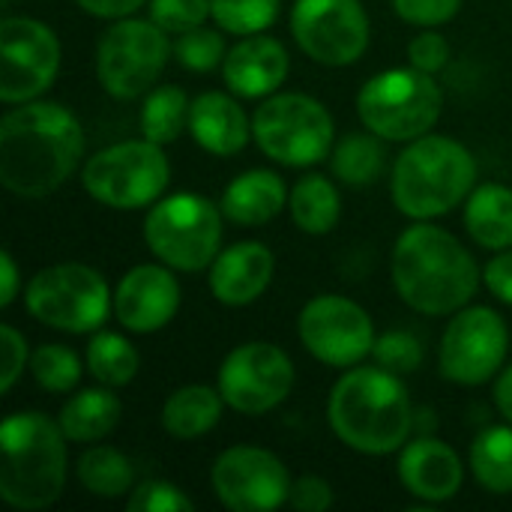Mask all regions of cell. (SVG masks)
Instances as JSON below:
<instances>
[{
	"mask_svg": "<svg viewBox=\"0 0 512 512\" xmlns=\"http://www.w3.org/2000/svg\"><path fill=\"white\" fill-rule=\"evenodd\" d=\"M465 228L477 246L504 252L512 249V189L501 183H483L468 195Z\"/></svg>",
	"mask_w": 512,
	"mask_h": 512,
	"instance_id": "25",
	"label": "cell"
},
{
	"mask_svg": "<svg viewBox=\"0 0 512 512\" xmlns=\"http://www.w3.org/2000/svg\"><path fill=\"white\" fill-rule=\"evenodd\" d=\"M474 153L447 135H420L408 141L393 165V204L417 222L456 210L477 189Z\"/></svg>",
	"mask_w": 512,
	"mask_h": 512,
	"instance_id": "5",
	"label": "cell"
},
{
	"mask_svg": "<svg viewBox=\"0 0 512 512\" xmlns=\"http://www.w3.org/2000/svg\"><path fill=\"white\" fill-rule=\"evenodd\" d=\"M288 69H291L288 51L282 48L279 39L264 36V33L243 36L225 54V63H222L225 84L240 99L273 96L285 84Z\"/></svg>",
	"mask_w": 512,
	"mask_h": 512,
	"instance_id": "20",
	"label": "cell"
},
{
	"mask_svg": "<svg viewBox=\"0 0 512 512\" xmlns=\"http://www.w3.org/2000/svg\"><path fill=\"white\" fill-rule=\"evenodd\" d=\"M288 204V189L285 180L276 171L267 168H252L240 174L237 180L228 183L222 192V213L228 222L243 225V228H258L276 219Z\"/></svg>",
	"mask_w": 512,
	"mask_h": 512,
	"instance_id": "23",
	"label": "cell"
},
{
	"mask_svg": "<svg viewBox=\"0 0 512 512\" xmlns=\"http://www.w3.org/2000/svg\"><path fill=\"white\" fill-rule=\"evenodd\" d=\"M507 351L510 333L504 318L489 306H465L444 330L438 366L447 381L480 387L501 372Z\"/></svg>",
	"mask_w": 512,
	"mask_h": 512,
	"instance_id": "12",
	"label": "cell"
},
{
	"mask_svg": "<svg viewBox=\"0 0 512 512\" xmlns=\"http://www.w3.org/2000/svg\"><path fill=\"white\" fill-rule=\"evenodd\" d=\"M483 282H486V288H489L501 303L512 306V249L498 252V255L486 264Z\"/></svg>",
	"mask_w": 512,
	"mask_h": 512,
	"instance_id": "43",
	"label": "cell"
},
{
	"mask_svg": "<svg viewBox=\"0 0 512 512\" xmlns=\"http://www.w3.org/2000/svg\"><path fill=\"white\" fill-rule=\"evenodd\" d=\"M333 117L306 93L267 96L252 117L255 144L279 165L306 168L333 153Z\"/></svg>",
	"mask_w": 512,
	"mask_h": 512,
	"instance_id": "9",
	"label": "cell"
},
{
	"mask_svg": "<svg viewBox=\"0 0 512 512\" xmlns=\"http://www.w3.org/2000/svg\"><path fill=\"white\" fill-rule=\"evenodd\" d=\"M393 9L402 21L417 27H438L459 15L462 0H393Z\"/></svg>",
	"mask_w": 512,
	"mask_h": 512,
	"instance_id": "39",
	"label": "cell"
},
{
	"mask_svg": "<svg viewBox=\"0 0 512 512\" xmlns=\"http://www.w3.org/2000/svg\"><path fill=\"white\" fill-rule=\"evenodd\" d=\"M288 504L300 512H324L333 507V489L324 477H300L291 483V495H288Z\"/></svg>",
	"mask_w": 512,
	"mask_h": 512,
	"instance_id": "42",
	"label": "cell"
},
{
	"mask_svg": "<svg viewBox=\"0 0 512 512\" xmlns=\"http://www.w3.org/2000/svg\"><path fill=\"white\" fill-rule=\"evenodd\" d=\"M189 111H192V102L180 87L162 84V87L150 90L144 99V108H141L144 138L153 144H162V147L177 141L183 135V129H189Z\"/></svg>",
	"mask_w": 512,
	"mask_h": 512,
	"instance_id": "30",
	"label": "cell"
},
{
	"mask_svg": "<svg viewBox=\"0 0 512 512\" xmlns=\"http://www.w3.org/2000/svg\"><path fill=\"white\" fill-rule=\"evenodd\" d=\"M123 417L120 399L111 393V387H90L75 393L63 408H60V429L72 444H96L108 438Z\"/></svg>",
	"mask_w": 512,
	"mask_h": 512,
	"instance_id": "24",
	"label": "cell"
},
{
	"mask_svg": "<svg viewBox=\"0 0 512 512\" xmlns=\"http://www.w3.org/2000/svg\"><path fill=\"white\" fill-rule=\"evenodd\" d=\"M225 39L222 33L210 30V27H192L186 33H180L177 45H174V57L183 69L189 72H213L216 66L225 63Z\"/></svg>",
	"mask_w": 512,
	"mask_h": 512,
	"instance_id": "35",
	"label": "cell"
},
{
	"mask_svg": "<svg viewBox=\"0 0 512 512\" xmlns=\"http://www.w3.org/2000/svg\"><path fill=\"white\" fill-rule=\"evenodd\" d=\"M84 153L78 117L57 102H24L0 120V183L18 198L57 192Z\"/></svg>",
	"mask_w": 512,
	"mask_h": 512,
	"instance_id": "1",
	"label": "cell"
},
{
	"mask_svg": "<svg viewBox=\"0 0 512 512\" xmlns=\"http://www.w3.org/2000/svg\"><path fill=\"white\" fill-rule=\"evenodd\" d=\"M327 423L345 447L363 456H387L408 444L414 408L399 375L381 366H360L333 384Z\"/></svg>",
	"mask_w": 512,
	"mask_h": 512,
	"instance_id": "3",
	"label": "cell"
},
{
	"mask_svg": "<svg viewBox=\"0 0 512 512\" xmlns=\"http://www.w3.org/2000/svg\"><path fill=\"white\" fill-rule=\"evenodd\" d=\"M60 72V42L36 18L9 15L0 21V99L21 105L39 99Z\"/></svg>",
	"mask_w": 512,
	"mask_h": 512,
	"instance_id": "13",
	"label": "cell"
},
{
	"mask_svg": "<svg viewBox=\"0 0 512 512\" xmlns=\"http://www.w3.org/2000/svg\"><path fill=\"white\" fill-rule=\"evenodd\" d=\"M282 0H210V18L219 30L234 36H252L273 27Z\"/></svg>",
	"mask_w": 512,
	"mask_h": 512,
	"instance_id": "33",
	"label": "cell"
},
{
	"mask_svg": "<svg viewBox=\"0 0 512 512\" xmlns=\"http://www.w3.org/2000/svg\"><path fill=\"white\" fill-rule=\"evenodd\" d=\"M291 33L315 63L351 66L369 48V15L360 0H297Z\"/></svg>",
	"mask_w": 512,
	"mask_h": 512,
	"instance_id": "15",
	"label": "cell"
},
{
	"mask_svg": "<svg viewBox=\"0 0 512 512\" xmlns=\"http://www.w3.org/2000/svg\"><path fill=\"white\" fill-rule=\"evenodd\" d=\"M30 375L48 393H69L81 381V360L66 345H42L30 357Z\"/></svg>",
	"mask_w": 512,
	"mask_h": 512,
	"instance_id": "34",
	"label": "cell"
},
{
	"mask_svg": "<svg viewBox=\"0 0 512 512\" xmlns=\"http://www.w3.org/2000/svg\"><path fill=\"white\" fill-rule=\"evenodd\" d=\"M474 480L492 495H512V426H492L471 444Z\"/></svg>",
	"mask_w": 512,
	"mask_h": 512,
	"instance_id": "28",
	"label": "cell"
},
{
	"mask_svg": "<svg viewBox=\"0 0 512 512\" xmlns=\"http://www.w3.org/2000/svg\"><path fill=\"white\" fill-rule=\"evenodd\" d=\"M222 207L207 195L177 192L159 198L144 219V240L150 252L180 273H201L219 255L222 243Z\"/></svg>",
	"mask_w": 512,
	"mask_h": 512,
	"instance_id": "6",
	"label": "cell"
},
{
	"mask_svg": "<svg viewBox=\"0 0 512 512\" xmlns=\"http://www.w3.org/2000/svg\"><path fill=\"white\" fill-rule=\"evenodd\" d=\"M408 60H411L414 69L435 75V72H441V69L447 66V60H450V42H447L441 33H432V30L417 33V36L411 39V45H408Z\"/></svg>",
	"mask_w": 512,
	"mask_h": 512,
	"instance_id": "41",
	"label": "cell"
},
{
	"mask_svg": "<svg viewBox=\"0 0 512 512\" xmlns=\"http://www.w3.org/2000/svg\"><path fill=\"white\" fill-rule=\"evenodd\" d=\"M24 363H27V342H24V336L12 324H3L0 327V393L3 396L21 378Z\"/></svg>",
	"mask_w": 512,
	"mask_h": 512,
	"instance_id": "40",
	"label": "cell"
},
{
	"mask_svg": "<svg viewBox=\"0 0 512 512\" xmlns=\"http://www.w3.org/2000/svg\"><path fill=\"white\" fill-rule=\"evenodd\" d=\"M171 267L138 264L114 288V315L132 333H156L180 309V285Z\"/></svg>",
	"mask_w": 512,
	"mask_h": 512,
	"instance_id": "18",
	"label": "cell"
},
{
	"mask_svg": "<svg viewBox=\"0 0 512 512\" xmlns=\"http://www.w3.org/2000/svg\"><path fill=\"white\" fill-rule=\"evenodd\" d=\"M444 108V93L429 72L414 66L372 75L357 93V114L384 141H414L429 135Z\"/></svg>",
	"mask_w": 512,
	"mask_h": 512,
	"instance_id": "7",
	"label": "cell"
},
{
	"mask_svg": "<svg viewBox=\"0 0 512 512\" xmlns=\"http://www.w3.org/2000/svg\"><path fill=\"white\" fill-rule=\"evenodd\" d=\"M141 369V357L120 333H96L87 342V372L105 387H126Z\"/></svg>",
	"mask_w": 512,
	"mask_h": 512,
	"instance_id": "31",
	"label": "cell"
},
{
	"mask_svg": "<svg viewBox=\"0 0 512 512\" xmlns=\"http://www.w3.org/2000/svg\"><path fill=\"white\" fill-rule=\"evenodd\" d=\"M297 333L303 348L333 369L360 366L375 348V324L369 312L336 294H321L309 300L297 318Z\"/></svg>",
	"mask_w": 512,
	"mask_h": 512,
	"instance_id": "14",
	"label": "cell"
},
{
	"mask_svg": "<svg viewBox=\"0 0 512 512\" xmlns=\"http://www.w3.org/2000/svg\"><path fill=\"white\" fill-rule=\"evenodd\" d=\"M294 387V363L270 342H246L219 366V393L237 414H267L279 408Z\"/></svg>",
	"mask_w": 512,
	"mask_h": 512,
	"instance_id": "16",
	"label": "cell"
},
{
	"mask_svg": "<svg viewBox=\"0 0 512 512\" xmlns=\"http://www.w3.org/2000/svg\"><path fill=\"white\" fill-rule=\"evenodd\" d=\"M87 15H96V18H129L132 12H138L147 0H75Z\"/></svg>",
	"mask_w": 512,
	"mask_h": 512,
	"instance_id": "44",
	"label": "cell"
},
{
	"mask_svg": "<svg viewBox=\"0 0 512 512\" xmlns=\"http://www.w3.org/2000/svg\"><path fill=\"white\" fill-rule=\"evenodd\" d=\"M495 408L501 411V417L512 426V366H507L495 384Z\"/></svg>",
	"mask_w": 512,
	"mask_h": 512,
	"instance_id": "46",
	"label": "cell"
},
{
	"mask_svg": "<svg viewBox=\"0 0 512 512\" xmlns=\"http://www.w3.org/2000/svg\"><path fill=\"white\" fill-rule=\"evenodd\" d=\"M189 132L213 156H234L252 138V123L243 105L228 93H201L192 99L189 111Z\"/></svg>",
	"mask_w": 512,
	"mask_h": 512,
	"instance_id": "22",
	"label": "cell"
},
{
	"mask_svg": "<svg viewBox=\"0 0 512 512\" xmlns=\"http://www.w3.org/2000/svg\"><path fill=\"white\" fill-rule=\"evenodd\" d=\"M66 441L39 411L9 414L0 426V498L24 512L51 507L66 486Z\"/></svg>",
	"mask_w": 512,
	"mask_h": 512,
	"instance_id": "4",
	"label": "cell"
},
{
	"mask_svg": "<svg viewBox=\"0 0 512 512\" xmlns=\"http://www.w3.org/2000/svg\"><path fill=\"white\" fill-rule=\"evenodd\" d=\"M168 54V33L156 21L117 18L96 45V75L114 99H138L159 81Z\"/></svg>",
	"mask_w": 512,
	"mask_h": 512,
	"instance_id": "11",
	"label": "cell"
},
{
	"mask_svg": "<svg viewBox=\"0 0 512 512\" xmlns=\"http://www.w3.org/2000/svg\"><path fill=\"white\" fill-rule=\"evenodd\" d=\"M222 393L207 384H186L174 390L162 408V426L177 441H195L222 420Z\"/></svg>",
	"mask_w": 512,
	"mask_h": 512,
	"instance_id": "26",
	"label": "cell"
},
{
	"mask_svg": "<svg viewBox=\"0 0 512 512\" xmlns=\"http://www.w3.org/2000/svg\"><path fill=\"white\" fill-rule=\"evenodd\" d=\"M399 480L408 495L426 504H444L459 495L465 465L459 453L438 438H417L399 450Z\"/></svg>",
	"mask_w": 512,
	"mask_h": 512,
	"instance_id": "19",
	"label": "cell"
},
{
	"mask_svg": "<svg viewBox=\"0 0 512 512\" xmlns=\"http://www.w3.org/2000/svg\"><path fill=\"white\" fill-rule=\"evenodd\" d=\"M276 258L264 243L246 240L222 249L207 270V285L222 306H249L273 282Z\"/></svg>",
	"mask_w": 512,
	"mask_h": 512,
	"instance_id": "21",
	"label": "cell"
},
{
	"mask_svg": "<svg viewBox=\"0 0 512 512\" xmlns=\"http://www.w3.org/2000/svg\"><path fill=\"white\" fill-rule=\"evenodd\" d=\"M393 285L420 315H456L480 285L474 255L438 225H411L393 249Z\"/></svg>",
	"mask_w": 512,
	"mask_h": 512,
	"instance_id": "2",
	"label": "cell"
},
{
	"mask_svg": "<svg viewBox=\"0 0 512 512\" xmlns=\"http://www.w3.org/2000/svg\"><path fill=\"white\" fill-rule=\"evenodd\" d=\"M126 507L132 512H189L192 510V501L174 483L144 480V483H138L132 489Z\"/></svg>",
	"mask_w": 512,
	"mask_h": 512,
	"instance_id": "38",
	"label": "cell"
},
{
	"mask_svg": "<svg viewBox=\"0 0 512 512\" xmlns=\"http://www.w3.org/2000/svg\"><path fill=\"white\" fill-rule=\"evenodd\" d=\"M171 165L162 144L147 138L120 141L93 153L81 171L84 192L111 210H141L153 207L168 189Z\"/></svg>",
	"mask_w": 512,
	"mask_h": 512,
	"instance_id": "8",
	"label": "cell"
},
{
	"mask_svg": "<svg viewBox=\"0 0 512 512\" xmlns=\"http://www.w3.org/2000/svg\"><path fill=\"white\" fill-rule=\"evenodd\" d=\"M291 219L303 234H330L339 222L342 201L330 177L324 174H306L294 183L288 195Z\"/></svg>",
	"mask_w": 512,
	"mask_h": 512,
	"instance_id": "27",
	"label": "cell"
},
{
	"mask_svg": "<svg viewBox=\"0 0 512 512\" xmlns=\"http://www.w3.org/2000/svg\"><path fill=\"white\" fill-rule=\"evenodd\" d=\"M210 18V0H150V21L165 33H186Z\"/></svg>",
	"mask_w": 512,
	"mask_h": 512,
	"instance_id": "37",
	"label": "cell"
},
{
	"mask_svg": "<svg viewBox=\"0 0 512 512\" xmlns=\"http://www.w3.org/2000/svg\"><path fill=\"white\" fill-rule=\"evenodd\" d=\"M384 162H387V153L375 132L342 138L330 156L333 174L348 186H372L381 177Z\"/></svg>",
	"mask_w": 512,
	"mask_h": 512,
	"instance_id": "32",
	"label": "cell"
},
{
	"mask_svg": "<svg viewBox=\"0 0 512 512\" xmlns=\"http://www.w3.org/2000/svg\"><path fill=\"white\" fill-rule=\"evenodd\" d=\"M15 297H18V267L12 261V255L3 249L0 252V309L12 306Z\"/></svg>",
	"mask_w": 512,
	"mask_h": 512,
	"instance_id": "45",
	"label": "cell"
},
{
	"mask_svg": "<svg viewBox=\"0 0 512 512\" xmlns=\"http://www.w3.org/2000/svg\"><path fill=\"white\" fill-rule=\"evenodd\" d=\"M372 357L381 369H387L393 375H411L423 366V345L414 333L390 330L375 339Z\"/></svg>",
	"mask_w": 512,
	"mask_h": 512,
	"instance_id": "36",
	"label": "cell"
},
{
	"mask_svg": "<svg viewBox=\"0 0 512 512\" xmlns=\"http://www.w3.org/2000/svg\"><path fill=\"white\" fill-rule=\"evenodd\" d=\"M213 495L231 512H273L288 504V468L261 447H231L210 468Z\"/></svg>",
	"mask_w": 512,
	"mask_h": 512,
	"instance_id": "17",
	"label": "cell"
},
{
	"mask_svg": "<svg viewBox=\"0 0 512 512\" xmlns=\"http://www.w3.org/2000/svg\"><path fill=\"white\" fill-rule=\"evenodd\" d=\"M27 312L63 333H93L108 321L114 294L102 273L87 264H54L39 270L24 291Z\"/></svg>",
	"mask_w": 512,
	"mask_h": 512,
	"instance_id": "10",
	"label": "cell"
},
{
	"mask_svg": "<svg viewBox=\"0 0 512 512\" xmlns=\"http://www.w3.org/2000/svg\"><path fill=\"white\" fill-rule=\"evenodd\" d=\"M78 483L96 498H120L135 489L132 462L114 447H93L75 465Z\"/></svg>",
	"mask_w": 512,
	"mask_h": 512,
	"instance_id": "29",
	"label": "cell"
}]
</instances>
